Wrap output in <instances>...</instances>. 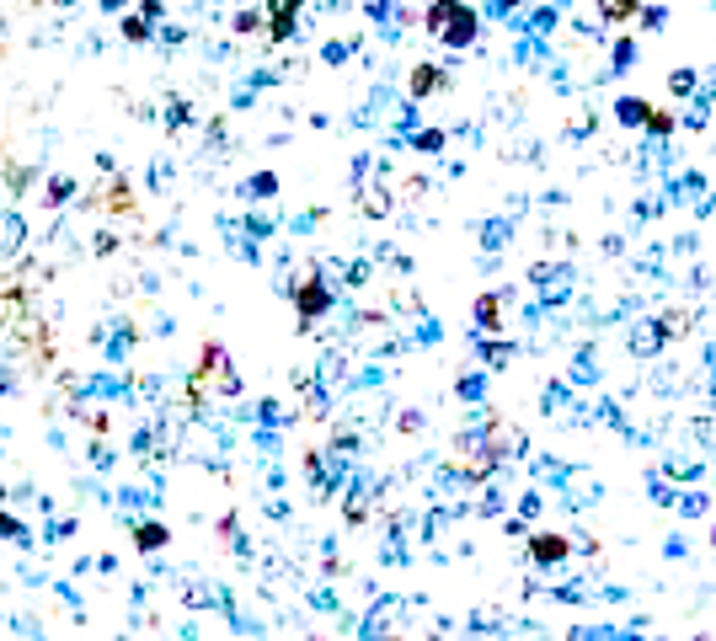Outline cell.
Returning <instances> with one entry per match:
<instances>
[{
  "label": "cell",
  "instance_id": "3",
  "mask_svg": "<svg viewBox=\"0 0 716 641\" xmlns=\"http://www.w3.org/2000/svg\"><path fill=\"white\" fill-rule=\"evenodd\" d=\"M161 540H166L161 524H139V545H161Z\"/></svg>",
  "mask_w": 716,
  "mask_h": 641
},
{
  "label": "cell",
  "instance_id": "2",
  "mask_svg": "<svg viewBox=\"0 0 716 641\" xmlns=\"http://www.w3.org/2000/svg\"><path fill=\"white\" fill-rule=\"evenodd\" d=\"M529 551H535V561H562V556H567V540L540 535V540H529Z\"/></svg>",
  "mask_w": 716,
  "mask_h": 641
},
{
  "label": "cell",
  "instance_id": "4",
  "mask_svg": "<svg viewBox=\"0 0 716 641\" xmlns=\"http://www.w3.org/2000/svg\"><path fill=\"white\" fill-rule=\"evenodd\" d=\"M636 0H604V17H631Z\"/></svg>",
  "mask_w": 716,
  "mask_h": 641
},
{
  "label": "cell",
  "instance_id": "1",
  "mask_svg": "<svg viewBox=\"0 0 716 641\" xmlns=\"http://www.w3.org/2000/svg\"><path fill=\"white\" fill-rule=\"evenodd\" d=\"M433 27L449 33V38H471V11H465V6H439V11H433Z\"/></svg>",
  "mask_w": 716,
  "mask_h": 641
}]
</instances>
